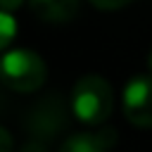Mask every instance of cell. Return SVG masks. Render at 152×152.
Here are the masks:
<instances>
[{
	"label": "cell",
	"mask_w": 152,
	"mask_h": 152,
	"mask_svg": "<svg viewBox=\"0 0 152 152\" xmlns=\"http://www.w3.org/2000/svg\"><path fill=\"white\" fill-rule=\"evenodd\" d=\"M112 107H114L112 86L100 74H86L74 83L71 97H69V109H71V114H76L78 121L97 126V124L107 121V116L112 114Z\"/></svg>",
	"instance_id": "6da1fadb"
},
{
	"label": "cell",
	"mask_w": 152,
	"mask_h": 152,
	"mask_svg": "<svg viewBox=\"0 0 152 152\" xmlns=\"http://www.w3.org/2000/svg\"><path fill=\"white\" fill-rule=\"evenodd\" d=\"M48 69L38 52L26 48L7 50L0 57V83L14 93H33L45 83Z\"/></svg>",
	"instance_id": "7a4b0ae2"
},
{
	"label": "cell",
	"mask_w": 152,
	"mask_h": 152,
	"mask_svg": "<svg viewBox=\"0 0 152 152\" xmlns=\"http://www.w3.org/2000/svg\"><path fill=\"white\" fill-rule=\"evenodd\" d=\"M66 102L57 95V93H50L45 95L43 100H38L28 114H26V126L31 131V135L43 142V140H52L57 133L64 131L69 116H66Z\"/></svg>",
	"instance_id": "3957f363"
},
{
	"label": "cell",
	"mask_w": 152,
	"mask_h": 152,
	"mask_svg": "<svg viewBox=\"0 0 152 152\" xmlns=\"http://www.w3.org/2000/svg\"><path fill=\"white\" fill-rule=\"evenodd\" d=\"M124 114L133 126L152 128V76L135 74L126 81L121 95Z\"/></svg>",
	"instance_id": "277c9868"
},
{
	"label": "cell",
	"mask_w": 152,
	"mask_h": 152,
	"mask_svg": "<svg viewBox=\"0 0 152 152\" xmlns=\"http://www.w3.org/2000/svg\"><path fill=\"white\" fill-rule=\"evenodd\" d=\"M33 14L50 24L71 21L78 12V0H28Z\"/></svg>",
	"instance_id": "5b68a950"
},
{
	"label": "cell",
	"mask_w": 152,
	"mask_h": 152,
	"mask_svg": "<svg viewBox=\"0 0 152 152\" xmlns=\"http://www.w3.org/2000/svg\"><path fill=\"white\" fill-rule=\"evenodd\" d=\"M59 152H107V150L95 133H74L62 142Z\"/></svg>",
	"instance_id": "8992f818"
},
{
	"label": "cell",
	"mask_w": 152,
	"mask_h": 152,
	"mask_svg": "<svg viewBox=\"0 0 152 152\" xmlns=\"http://www.w3.org/2000/svg\"><path fill=\"white\" fill-rule=\"evenodd\" d=\"M14 36H17V19L10 12L0 10V50H5L14 40Z\"/></svg>",
	"instance_id": "52a82bcc"
},
{
	"label": "cell",
	"mask_w": 152,
	"mask_h": 152,
	"mask_svg": "<svg viewBox=\"0 0 152 152\" xmlns=\"http://www.w3.org/2000/svg\"><path fill=\"white\" fill-rule=\"evenodd\" d=\"M95 7H100V10H119V7H124V5H128V2H133V0H90Z\"/></svg>",
	"instance_id": "ba28073f"
},
{
	"label": "cell",
	"mask_w": 152,
	"mask_h": 152,
	"mask_svg": "<svg viewBox=\"0 0 152 152\" xmlns=\"http://www.w3.org/2000/svg\"><path fill=\"white\" fill-rule=\"evenodd\" d=\"M0 152H12V135L0 126Z\"/></svg>",
	"instance_id": "9c48e42d"
},
{
	"label": "cell",
	"mask_w": 152,
	"mask_h": 152,
	"mask_svg": "<svg viewBox=\"0 0 152 152\" xmlns=\"http://www.w3.org/2000/svg\"><path fill=\"white\" fill-rule=\"evenodd\" d=\"M19 152H48V150H45V145H43V142L33 140V142H26V145H24Z\"/></svg>",
	"instance_id": "30bf717a"
},
{
	"label": "cell",
	"mask_w": 152,
	"mask_h": 152,
	"mask_svg": "<svg viewBox=\"0 0 152 152\" xmlns=\"http://www.w3.org/2000/svg\"><path fill=\"white\" fill-rule=\"evenodd\" d=\"M21 2H24V0H0V10H5V12L12 14V10H17Z\"/></svg>",
	"instance_id": "8fae6325"
},
{
	"label": "cell",
	"mask_w": 152,
	"mask_h": 152,
	"mask_svg": "<svg viewBox=\"0 0 152 152\" xmlns=\"http://www.w3.org/2000/svg\"><path fill=\"white\" fill-rule=\"evenodd\" d=\"M147 66H150V74H152V50H150V55H147Z\"/></svg>",
	"instance_id": "7c38bea8"
},
{
	"label": "cell",
	"mask_w": 152,
	"mask_h": 152,
	"mask_svg": "<svg viewBox=\"0 0 152 152\" xmlns=\"http://www.w3.org/2000/svg\"><path fill=\"white\" fill-rule=\"evenodd\" d=\"M2 104H5V97H2V88H0V112H2Z\"/></svg>",
	"instance_id": "4fadbf2b"
}]
</instances>
